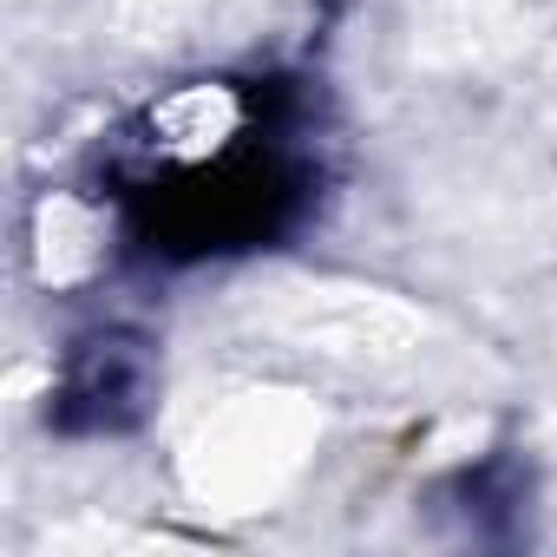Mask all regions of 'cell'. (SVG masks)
<instances>
[{"instance_id": "obj_1", "label": "cell", "mask_w": 557, "mask_h": 557, "mask_svg": "<svg viewBox=\"0 0 557 557\" xmlns=\"http://www.w3.org/2000/svg\"><path fill=\"white\" fill-rule=\"evenodd\" d=\"M262 132V106L236 79H184L158 99H145L119 138H112V171L132 190L171 184L184 171H203L230 151H243Z\"/></svg>"}, {"instance_id": "obj_2", "label": "cell", "mask_w": 557, "mask_h": 557, "mask_svg": "<svg viewBox=\"0 0 557 557\" xmlns=\"http://www.w3.org/2000/svg\"><path fill=\"white\" fill-rule=\"evenodd\" d=\"M158 400V348L132 329H92L66 348L53 381V426L79 440L132 433Z\"/></svg>"}]
</instances>
